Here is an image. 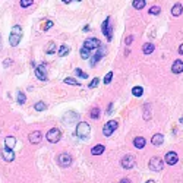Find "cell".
Instances as JSON below:
<instances>
[{"label": "cell", "instance_id": "cell-9", "mask_svg": "<svg viewBox=\"0 0 183 183\" xmlns=\"http://www.w3.org/2000/svg\"><path fill=\"white\" fill-rule=\"evenodd\" d=\"M57 163H59L62 167H69V166L72 164V157H71L69 154L63 152V154H60L59 157H57Z\"/></svg>", "mask_w": 183, "mask_h": 183}, {"label": "cell", "instance_id": "cell-23", "mask_svg": "<svg viewBox=\"0 0 183 183\" xmlns=\"http://www.w3.org/2000/svg\"><path fill=\"white\" fill-rule=\"evenodd\" d=\"M145 0H133V7L138 9V10H141V9H144L145 7Z\"/></svg>", "mask_w": 183, "mask_h": 183}, {"label": "cell", "instance_id": "cell-42", "mask_svg": "<svg viewBox=\"0 0 183 183\" xmlns=\"http://www.w3.org/2000/svg\"><path fill=\"white\" fill-rule=\"evenodd\" d=\"M147 183H155V182H154V180H148V182H147Z\"/></svg>", "mask_w": 183, "mask_h": 183}, {"label": "cell", "instance_id": "cell-36", "mask_svg": "<svg viewBox=\"0 0 183 183\" xmlns=\"http://www.w3.org/2000/svg\"><path fill=\"white\" fill-rule=\"evenodd\" d=\"M145 105H147V107H145V114H144V119H145V120H150V111H148V109H150L148 105H150V104H145Z\"/></svg>", "mask_w": 183, "mask_h": 183}, {"label": "cell", "instance_id": "cell-19", "mask_svg": "<svg viewBox=\"0 0 183 183\" xmlns=\"http://www.w3.org/2000/svg\"><path fill=\"white\" fill-rule=\"evenodd\" d=\"M16 145V139L13 136H7L6 139H5V147L6 148H9V150H13V147Z\"/></svg>", "mask_w": 183, "mask_h": 183}, {"label": "cell", "instance_id": "cell-4", "mask_svg": "<svg viewBox=\"0 0 183 183\" xmlns=\"http://www.w3.org/2000/svg\"><path fill=\"white\" fill-rule=\"evenodd\" d=\"M101 29H103V34L107 37V40L111 41V38H113V29H111V24H110V16H107V18H105V21L103 22Z\"/></svg>", "mask_w": 183, "mask_h": 183}, {"label": "cell", "instance_id": "cell-28", "mask_svg": "<svg viewBox=\"0 0 183 183\" xmlns=\"http://www.w3.org/2000/svg\"><path fill=\"white\" fill-rule=\"evenodd\" d=\"M100 117V109L98 107H94L91 110V119H98Z\"/></svg>", "mask_w": 183, "mask_h": 183}, {"label": "cell", "instance_id": "cell-30", "mask_svg": "<svg viewBox=\"0 0 183 183\" xmlns=\"http://www.w3.org/2000/svg\"><path fill=\"white\" fill-rule=\"evenodd\" d=\"M65 84H67V85H81L76 79H73V78H66L65 79Z\"/></svg>", "mask_w": 183, "mask_h": 183}, {"label": "cell", "instance_id": "cell-39", "mask_svg": "<svg viewBox=\"0 0 183 183\" xmlns=\"http://www.w3.org/2000/svg\"><path fill=\"white\" fill-rule=\"evenodd\" d=\"M132 41H133V37H128V38L124 40V43H126V44H128V46H129V44H131Z\"/></svg>", "mask_w": 183, "mask_h": 183}, {"label": "cell", "instance_id": "cell-15", "mask_svg": "<svg viewBox=\"0 0 183 183\" xmlns=\"http://www.w3.org/2000/svg\"><path fill=\"white\" fill-rule=\"evenodd\" d=\"M28 139H29V142H31V144H38L40 141H41V132H40V131L31 132V133L28 135Z\"/></svg>", "mask_w": 183, "mask_h": 183}, {"label": "cell", "instance_id": "cell-33", "mask_svg": "<svg viewBox=\"0 0 183 183\" xmlns=\"http://www.w3.org/2000/svg\"><path fill=\"white\" fill-rule=\"evenodd\" d=\"M54 51H56V44H54V43H50V44H48V50H47V53H48V54H53Z\"/></svg>", "mask_w": 183, "mask_h": 183}, {"label": "cell", "instance_id": "cell-29", "mask_svg": "<svg viewBox=\"0 0 183 183\" xmlns=\"http://www.w3.org/2000/svg\"><path fill=\"white\" fill-rule=\"evenodd\" d=\"M25 101H26L25 94H24L22 91H19V92H18V103H19V104H24Z\"/></svg>", "mask_w": 183, "mask_h": 183}, {"label": "cell", "instance_id": "cell-37", "mask_svg": "<svg viewBox=\"0 0 183 183\" xmlns=\"http://www.w3.org/2000/svg\"><path fill=\"white\" fill-rule=\"evenodd\" d=\"M98 82H100V79H98V78H94V81H92L91 84H90V88H95V86L98 85Z\"/></svg>", "mask_w": 183, "mask_h": 183}, {"label": "cell", "instance_id": "cell-38", "mask_svg": "<svg viewBox=\"0 0 183 183\" xmlns=\"http://www.w3.org/2000/svg\"><path fill=\"white\" fill-rule=\"evenodd\" d=\"M46 24H47V25L44 26V29H48V28H51V26H53V22H51V21H47Z\"/></svg>", "mask_w": 183, "mask_h": 183}, {"label": "cell", "instance_id": "cell-12", "mask_svg": "<svg viewBox=\"0 0 183 183\" xmlns=\"http://www.w3.org/2000/svg\"><path fill=\"white\" fill-rule=\"evenodd\" d=\"M35 76L40 81H46L47 79V71H46V65H40L35 67Z\"/></svg>", "mask_w": 183, "mask_h": 183}, {"label": "cell", "instance_id": "cell-26", "mask_svg": "<svg viewBox=\"0 0 183 183\" xmlns=\"http://www.w3.org/2000/svg\"><path fill=\"white\" fill-rule=\"evenodd\" d=\"M132 94H133L135 97H141V95L144 94V90H142L141 86H135V88L132 90Z\"/></svg>", "mask_w": 183, "mask_h": 183}, {"label": "cell", "instance_id": "cell-17", "mask_svg": "<svg viewBox=\"0 0 183 183\" xmlns=\"http://www.w3.org/2000/svg\"><path fill=\"white\" fill-rule=\"evenodd\" d=\"M163 141H164V136L161 135V133H155L154 136L151 138V142H152V145H161L163 144Z\"/></svg>", "mask_w": 183, "mask_h": 183}, {"label": "cell", "instance_id": "cell-1", "mask_svg": "<svg viewBox=\"0 0 183 183\" xmlns=\"http://www.w3.org/2000/svg\"><path fill=\"white\" fill-rule=\"evenodd\" d=\"M22 28L19 25H15L12 26V31H10V37H9V43H10V46L12 47H16L18 44L21 43V40H22Z\"/></svg>", "mask_w": 183, "mask_h": 183}, {"label": "cell", "instance_id": "cell-20", "mask_svg": "<svg viewBox=\"0 0 183 183\" xmlns=\"http://www.w3.org/2000/svg\"><path fill=\"white\" fill-rule=\"evenodd\" d=\"M182 10H183L182 5H180V3H176L174 6L171 7V15H173V16H180V15H182Z\"/></svg>", "mask_w": 183, "mask_h": 183}, {"label": "cell", "instance_id": "cell-8", "mask_svg": "<svg viewBox=\"0 0 183 183\" xmlns=\"http://www.w3.org/2000/svg\"><path fill=\"white\" fill-rule=\"evenodd\" d=\"M78 120H79V114L75 113V111H67L65 114V117H63L65 124H73L75 122H78Z\"/></svg>", "mask_w": 183, "mask_h": 183}, {"label": "cell", "instance_id": "cell-22", "mask_svg": "<svg viewBox=\"0 0 183 183\" xmlns=\"http://www.w3.org/2000/svg\"><path fill=\"white\" fill-rule=\"evenodd\" d=\"M154 44H151V43H147V44H144V47H142V51L145 53V54H151V53L154 51Z\"/></svg>", "mask_w": 183, "mask_h": 183}, {"label": "cell", "instance_id": "cell-18", "mask_svg": "<svg viewBox=\"0 0 183 183\" xmlns=\"http://www.w3.org/2000/svg\"><path fill=\"white\" fill-rule=\"evenodd\" d=\"M133 145L136 147L138 150H142L145 147V139L142 136H136L135 139H133Z\"/></svg>", "mask_w": 183, "mask_h": 183}, {"label": "cell", "instance_id": "cell-32", "mask_svg": "<svg viewBox=\"0 0 183 183\" xmlns=\"http://www.w3.org/2000/svg\"><path fill=\"white\" fill-rule=\"evenodd\" d=\"M32 3H34V0H21V6H22V7L31 6Z\"/></svg>", "mask_w": 183, "mask_h": 183}, {"label": "cell", "instance_id": "cell-24", "mask_svg": "<svg viewBox=\"0 0 183 183\" xmlns=\"http://www.w3.org/2000/svg\"><path fill=\"white\" fill-rule=\"evenodd\" d=\"M57 53H59L60 57H65L66 54H69V47H67V46H60L59 47V51H57Z\"/></svg>", "mask_w": 183, "mask_h": 183}, {"label": "cell", "instance_id": "cell-27", "mask_svg": "<svg viewBox=\"0 0 183 183\" xmlns=\"http://www.w3.org/2000/svg\"><path fill=\"white\" fill-rule=\"evenodd\" d=\"M79 53H81L82 59H88V57H90V50H88V48H85V47H82Z\"/></svg>", "mask_w": 183, "mask_h": 183}, {"label": "cell", "instance_id": "cell-2", "mask_svg": "<svg viewBox=\"0 0 183 183\" xmlns=\"http://www.w3.org/2000/svg\"><path fill=\"white\" fill-rule=\"evenodd\" d=\"M76 135H78L81 139H88L90 135H91V128L86 122H79L78 126H76Z\"/></svg>", "mask_w": 183, "mask_h": 183}, {"label": "cell", "instance_id": "cell-14", "mask_svg": "<svg viewBox=\"0 0 183 183\" xmlns=\"http://www.w3.org/2000/svg\"><path fill=\"white\" fill-rule=\"evenodd\" d=\"M2 157H3V160L5 161H13L15 160V152H13V150H9V148H5V150L2 151Z\"/></svg>", "mask_w": 183, "mask_h": 183}, {"label": "cell", "instance_id": "cell-25", "mask_svg": "<svg viewBox=\"0 0 183 183\" xmlns=\"http://www.w3.org/2000/svg\"><path fill=\"white\" fill-rule=\"evenodd\" d=\"M34 109H35L37 111H44V110L47 109V105H46V103H43V101H38L37 104L34 105Z\"/></svg>", "mask_w": 183, "mask_h": 183}, {"label": "cell", "instance_id": "cell-3", "mask_svg": "<svg viewBox=\"0 0 183 183\" xmlns=\"http://www.w3.org/2000/svg\"><path fill=\"white\" fill-rule=\"evenodd\" d=\"M60 138H62V132L59 129H56V128H53V129H50V131L47 132V141L51 142V144L59 142Z\"/></svg>", "mask_w": 183, "mask_h": 183}, {"label": "cell", "instance_id": "cell-6", "mask_svg": "<svg viewBox=\"0 0 183 183\" xmlns=\"http://www.w3.org/2000/svg\"><path fill=\"white\" fill-rule=\"evenodd\" d=\"M163 167H164V163H163V160H161V158L152 157L150 160V169L152 171H161V170H163Z\"/></svg>", "mask_w": 183, "mask_h": 183}, {"label": "cell", "instance_id": "cell-41", "mask_svg": "<svg viewBox=\"0 0 183 183\" xmlns=\"http://www.w3.org/2000/svg\"><path fill=\"white\" fill-rule=\"evenodd\" d=\"M179 53H180V54H183V44L179 47Z\"/></svg>", "mask_w": 183, "mask_h": 183}, {"label": "cell", "instance_id": "cell-21", "mask_svg": "<svg viewBox=\"0 0 183 183\" xmlns=\"http://www.w3.org/2000/svg\"><path fill=\"white\" fill-rule=\"evenodd\" d=\"M104 150H105L104 145H95V147L91 150V152L94 154V155H100V154H103V152H104Z\"/></svg>", "mask_w": 183, "mask_h": 183}, {"label": "cell", "instance_id": "cell-5", "mask_svg": "<svg viewBox=\"0 0 183 183\" xmlns=\"http://www.w3.org/2000/svg\"><path fill=\"white\" fill-rule=\"evenodd\" d=\"M117 126L119 124H117L116 120H109V122L104 124V128H103V133H104V136H110L111 133L117 129Z\"/></svg>", "mask_w": 183, "mask_h": 183}, {"label": "cell", "instance_id": "cell-11", "mask_svg": "<svg viewBox=\"0 0 183 183\" xmlns=\"http://www.w3.org/2000/svg\"><path fill=\"white\" fill-rule=\"evenodd\" d=\"M100 46H101V43H100L97 38H86L85 43H84V47L88 48L90 51H91V50H97Z\"/></svg>", "mask_w": 183, "mask_h": 183}, {"label": "cell", "instance_id": "cell-34", "mask_svg": "<svg viewBox=\"0 0 183 183\" xmlns=\"http://www.w3.org/2000/svg\"><path fill=\"white\" fill-rule=\"evenodd\" d=\"M75 73H76L78 76H81V78H84V79H86V78H88V75H86L85 72H82L81 69H75Z\"/></svg>", "mask_w": 183, "mask_h": 183}, {"label": "cell", "instance_id": "cell-31", "mask_svg": "<svg viewBox=\"0 0 183 183\" xmlns=\"http://www.w3.org/2000/svg\"><path fill=\"white\" fill-rule=\"evenodd\" d=\"M160 12H161V9H160V6H152L150 9V13L151 15H154V16H157V15H160Z\"/></svg>", "mask_w": 183, "mask_h": 183}, {"label": "cell", "instance_id": "cell-10", "mask_svg": "<svg viewBox=\"0 0 183 183\" xmlns=\"http://www.w3.org/2000/svg\"><path fill=\"white\" fill-rule=\"evenodd\" d=\"M120 164H122L123 169L129 170V169H132V167L135 166V157H133V155H124V157L122 158Z\"/></svg>", "mask_w": 183, "mask_h": 183}, {"label": "cell", "instance_id": "cell-35", "mask_svg": "<svg viewBox=\"0 0 183 183\" xmlns=\"http://www.w3.org/2000/svg\"><path fill=\"white\" fill-rule=\"evenodd\" d=\"M111 78H113V72H109L107 75L104 76V84H110L111 82Z\"/></svg>", "mask_w": 183, "mask_h": 183}, {"label": "cell", "instance_id": "cell-40", "mask_svg": "<svg viewBox=\"0 0 183 183\" xmlns=\"http://www.w3.org/2000/svg\"><path fill=\"white\" fill-rule=\"evenodd\" d=\"M120 183H131V180H129V179H122Z\"/></svg>", "mask_w": 183, "mask_h": 183}, {"label": "cell", "instance_id": "cell-16", "mask_svg": "<svg viewBox=\"0 0 183 183\" xmlns=\"http://www.w3.org/2000/svg\"><path fill=\"white\" fill-rule=\"evenodd\" d=\"M171 72L173 73H182L183 72V62L182 60H176L173 66H171Z\"/></svg>", "mask_w": 183, "mask_h": 183}, {"label": "cell", "instance_id": "cell-13", "mask_svg": "<svg viewBox=\"0 0 183 183\" xmlns=\"http://www.w3.org/2000/svg\"><path fill=\"white\" fill-rule=\"evenodd\" d=\"M164 160H166V163L169 164V166H174V164H176L177 161H179V157H177L176 152L170 151V152H167V154H166Z\"/></svg>", "mask_w": 183, "mask_h": 183}, {"label": "cell", "instance_id": "cell-7", "mask_svg": "<svg viewBox=\"0 0 183 183\" xmlns=\"http://www.w3.org/2000/svg\"><path fill=\"white\" fill-rule=\"evenodd\" d=\"M105 53H107V50H105L104 47L100 46V47L97 48V53L94 54V57H91V62H90V65H91V66H95L98 62H100V59H101L103 56H105Z\"/></svg>", "mask_w": 183, "mask_h": 183}]
</instances>
